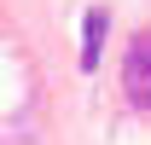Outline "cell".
Instances as JSON below:
<instances>
[{"label": "cell", "mask_w": 151, "mask_h": 145, "mask_svg": "<svg viewBox=\"0 0 151 145\" xmlns=\"http://www.w3.org/2000/svg\"><path fill=\"white\" fill-rule=\"evenodd\" d=\"M105 23L111 18H105L99 6L81 18V70H99V58H105Z\"/></svg>", "instance_id": "cell-2"}, {"label": "cell", "mask_w": 151, "mask_h": 145, "mask_svg": "<svg viewBox=\"0 0 151 145\" xmlns=\"http://www.w3.org/2000/svg\"><path fill=\"white\" fill-rule=\"evenodd\" d=\"M122 87L139 110H151V35H134L122 52Z\"/></svg>", "instance_id": "cell-1"}]
</instances>
